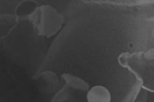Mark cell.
Returning a JSON list of instances; mask_svg holds the SVG:
<instances>
[{
    "mask_svg": "<svg viewBox=\"0 0 154 102\" xmlns=\"http://www.w3.org/2000/svg\"><path fill=\"white\" fill-rule=\"evenodd\" d=\"M122 63L128 66L142 80L143 86L152 88L153 83V59L149 54H131L122 58Z\"/></svg>",
    "mask_w": 154,
    "mask_h": 102,
    "instance_id": "1",
    "label": "cell"
},
{
    "mask_svg": "<svg viewBox=\"0 0 154 102\" xmlns=\"http://www.w3.org/2000/svg\"><path fill=\"white\" fill-rule=\"evenodd\" d=\"M88 102H110L111 97L109 90L103 86H95L88 91Z\"/></svg>",
    "mask_w": 154,
    "mask_h": 102,
    "instance_id": "2",
    "label": "cell"
}]
</instances>
